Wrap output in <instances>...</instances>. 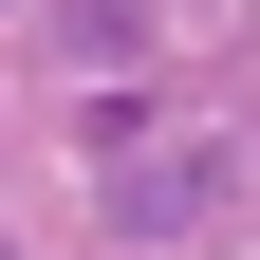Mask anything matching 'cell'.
Masks as SVG:
<instances>
[{
	"label": "cell",
	"mask_w": 260,
	"mask_h": 260,
	"mask_svg": "<svg viewBox=\"0 0 260 260\" xmlns=\"http://www.w3.org/2000/svg\"><path fill=\"white\" fill-rule=\"evenodd\" d=\"M223 186H242V149H112V242H205L223 223Z\"/></svg>",
	"instance_id": "obj_1"
},
{
	"label": "cell",
	"mask_w": 260,
	"mask_h": 260,
	"mask_svg": "<svg viewBox=\"0 0 260 260\" xmlns=\"http://www.w3.org/2000/svg\"><path fill=\"white\" fill-rule=\"evenodd\" d=\"M56 56H93V75H149V56H168V19H149V0H56Z\"/></svg>",
	"instance_id": "obj_2"
},
{
	"label": "cell",
	"mask_w": 260,
	"mask_h": 260,
	"mask_svg": "<svg viewBox=\"0 0 260 260\" xmlns=\"http://www.w3.org/2000/svg\"><path fill=\"white\" fill-rule=\"evenodd\" d=\"M0 260H19V242H0Z\"/></svg>",
	"instance_id": "obj_3"
}]
</instances>
